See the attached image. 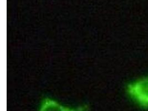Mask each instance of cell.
<instances>
[{
    "label": "cell",
    "instance_id": "cell-2",
    "mask_svg": "<svg viewBox=\"0 0 148 111\" xmlns=\"http://www.w3.org/2000/svg\"><path fill=\"white\" fill-rule=\"evenodd\" d=\"M85 107L70 108L64 106L51 99H46L40 106L39 111H86Z\"/></svg>",
    "mask_w": 148,
    "mask_h": 111
},
{
    "label": "cell",
    "instance_id": "cell-1",
    "mask_svg": "<svg viewBox=\"0 0 148 111\" xmlns=\"http://www.w3.org/2000/svg\"><path fill=\"white\" fill-rule=\"evenodd\" d=\"M127 90L129 96L143 108H148V76L139 78L129 83Z\"/></svg>",
    "mask_w": 148,
    "mask_h": 111
}]
</instances>
